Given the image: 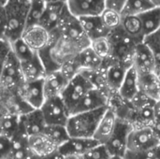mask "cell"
Instances as JSON below:
<instances>
[{
  "label": "cell",
  "mask_w": 160,
  "mask_h": 159,
  "mask_svg": "<svg viewBox=\"0 0 160 159\" xmlns=\"http://www.w3.org/2000/svg\"><path fill=\"white\" fill-rule=\"evenodd\" d=\"M29 0H8L1 5V37L10 43L21 38L26 29Z\"/></svg>",
  "instance_id": "1"
},
{
  "label": "cell",
  "mask_w": 160,
  "mask_h": 159,
  "mask_svg": "<svg viewBox=\"0 0 160 159\" xmlns=\"http://www.w3.org/2000/svg\"><path fill=\"white\" fill-rule=\"evenodd\" d=\"M108 108L70 115L66 126L70 138L94 139L98 127Z\"/></svg>",
  "instance_id": "2"
},
{
  "label": "cell",
  "mask_w": 160,
  "mask_h": 159,
  "mask_svg": "<svg viewBox=\"0 0 160 159\" xmlns=\"http://www.w3.org/2000/svg\"><path fill=\"white\" fill-rule=\"evenodd\" d=\"M57 31L60 36L77 47L80 51L90 46L91 41L84 33L78 17L74 16L66 6Z\"/></svg>",
  "instance_id": "3"
},
{
  "label": "cell",
  "mask_w": 160,
  "mask_h": 159,
  "mask_svg": "<svg viewBox=\"0 0 160 159\" xmlns=\"http://www.w3.org/2000/svg\"><path fill=\"white\" fill-rule=\"evenodd\" d=\"M108 37L111 40L112 48V58L129 67H132L134 53L138 43L128 36L121 26L115 30H112Z\"/></svg>",
  "instance_id": "4"
},
{
  "label": "cell",
  "mask_w": 160,
  "mask_h": 159,
  "mask_svg": "<svg viewBox=\"0 0 160 159\" xmlns=\"http://www.w3.org/2000/svg\"><path fill=\"white\" fill-rule=\"evenodd\" d=\"M1 85L7 95L17 94L24 81L22 78L21 64L15 55L10 52L4 60H2Z\"/></svg>",
  "instance_id": "5"
},
{
  "label": "cell",
  "mask_w": 160,
  "mask_h": 159,
  "mask_svg": "<svg viewBox=\"0 0 160 159\" xmlns=\"http://www.w3.org/2000/svg\"><path fill=\"white\" fill-rule=\"evenodd\" d=\"M94 88L95 86L92 82L82 72L78 73L69 81L61 97L70 112V115L83 97Z\"/></svg>",
  "instance_id": "6"
},
{
  "label": "cell",
  "mask_w": 160,
  "mask_h": 159,
  "mask_svg": "<svg viewBox=\"0 0 160 159\" xmlns=\"http://www.w3.org/2000/svg\"><path fill=\"white\" fill-rule=\"evenodd\" d=\"M160 141L154 134L150 127H134L128 136V152L130 154H142L159 146Z\"/></svg>",
  "instance_id": "7"
},
{
  "label": "cell",
  "mask_w": 160,
  "mask_h": 159,
  "mask_svg": "<svg viewBox=\"0 0 160 159\" xmlns=\"http://www.w3.org/2000/svg\"><path fill=\"white\" fill-rule=\"evenodd\" d=\"M132 129L133 126L130 122L118 117L116 128L109 142L105 144L112 157H126L128 152V136Z\"/></svg>",
  "instance_id": "8"
},
{
  "label": "cell",
  "mask_w": 160,
  "mask_h": 159,
  "mask_svg": "<svg viewBox=\"0 0 160 159\" xmlns=\"http://www.w3.org/2000/svg\"><path fill=\"white\" fill-rule=\"evenodd\" d=\"M40 111L42 112L47 126L66 127L70 117V112L61 97L46 99Z\"/></svg>",
  "instance_id": "9"
},
{
  "label": "cell",
  "mask_w": 160,
  "mask_h": 159,
  "mask_svg": "<svg viewBox=\"0 0 160 159\" xmlns=\"http://www.w3.org/2000/svg\"><path fill=\"white\" fill-rule=\"evenodd\" d=\"M18 95L32 110H40L46 100L44 93V79L23 82L18 91Z\"/></svg>",
  "instance_id": "10"
},
{
  "label": "cell",
  "mask_w": 160,
  "mask_h": 159,
  "mask_svg": "<svg viewBox=\"0 0 160 159\" xmlns=\"http://www.w3.org/2000/svg\"><path fill=\"white\" fill-rule=\"evenodd\" d=\"M103 69L107 84L112 94H118V91L123 83L128 70L129 69V67L117 62L113 58H110L109 60L104 61Z\"/></svg>",
  "instance_id": "11"
},
{
  "label": "cell",
  "mask_w": 160,
  "mask_h": 159,
  "mask_svg": "<svg viewBox=\"0 0 160 159\" xmlns=\"http://www.w3.org/2000/svg\"><path fill=\"white\" fill-rule=\"evenodd\" d=\"M68 10L76 17L99 16L106 8V0H68Z\"/></svg>",
  "instance_id": "12"
},
{
  "label": "cell",
  "mask_w": 160,
  "mask_h": 159,
  "mask_svg": "<svg viewBox=\"0 0 160 159\" xmlns=\"http://www.w3.org/2000/svg\"><path fill=\"white\" fill-rule=\"evenodd\" d=\"M22 38L37 52L47 48L51 42V32L40 24L29 26L25 29Z\"/></svg>",
  "instance_id": "13"
},
{
  "label": "cell",
  "mask_w": 160,
  "mask_h": 159,
  "mask_svg": "<svg viewBox=\"0 0 160 159\" xmlns=\"http://www.w3.org/2000/svg\"><path fill=\"white\" fill-rule=\"evenodd\" d=\"M133 67L139 74L157 73L155 57L144 42L139 43L136 47L133 58Z\"/></svg>",
  "instance_id": "14"
},
{
  "label": "cell",
  "mask_w": 160,
  "mask_h": 159,
  "mask_svg": "<svg viewBox=\"0 0 160 159\" xmlns=\"http://www.w3.org/2000/svg\"><path fill=\"white\" fill-rule=\"evenodd\" d=\"M70 79L61 70L46 74L44 78V93L46 99L61 97Z\"/></svg>",
  "instance_id": "15"
},
{
  "label": "cell",
  "mask_w": 160,
  "mask_h": 159,
  "mask_svg": "<svg viewBox=\"0 0 160 159\" xmlns=\"http://www.w3.org/2000/svg\"><path fill=\"white\" fill-rule=\"evenodd\" d=\"M109 104L110 98L100 90L94 88L83 97V98L80 101V103L72 112L71 115L75 113L92 112L105 107H109Z\"/></svg>",
  "instance_id": "16"
},
{
  "label": "cell",
  "mask_w": 160,
  "mask_h": 159,
  "mask_svg": "<svg viewBox=\"0 0 160 159\" xmlns=\"http://www.w3.org/2000/svg\"><path fill=\"white\" fill-rule=\"evenodd\" d=\"M117 122H118V116L116 112L113 111V109L109 107L98 127L94 139L99 144L105 145L112 136L116 128Z\"/></svg>",
  "instance_id": "17"
},
{
  "label": "cell",
  "mask_w": 160,
  "mask_h": 159,
  "mask_svg": "<svg viewBox=\"0 0 160 159\" xmlns=\"http://www.w3.org/2000/svg\"><path fill=\"white\" fill-rule=\"evenodd\" d=\"M98 144L99 143L95 139L70 138L58 151L63 157L67 156H83Z\"/></svg>",
  "instance_id": "18"
},
{
  "label": "cell",
  "mask_w": 160,
  "mask_h": 159,
  "mask_svg": "<svg viewBox=\"0 0 160 159\" xmlns=\"http://www.w3.org/2000/svg\"><path fill=\"white\" fill-rule=\"evenodd\" d=\"M84 33L90 41L99 37H108L111 31L105 26L100 15L99 16H85L79 18Z\"/></svg>",
  "instance_id": "19"
},
{
  "label": "cell",
  "mask_w": 160,
  "mask_h": 159,
  "mask_svg": "<svg viewBox=\"0 0 160 159\" xmlns=\"http://www.w3.org/2000/svg\"><path fill=\"white\" fill-rule=\"evenodd\" d=\"M140 93L139 74L132 66L127 72L123 83L118 91L119 97L127 103H130Z\"/></svg>",
  "instance_id": "20"
},
{
  "label": "cell",
  "mask_w": 160,
  "mask_h": 159,
  "mask_svg": "<svg viewBox=\"0 0 160 159\" xmlns=\"http://www.w3.org/2000/svg\"><path fill=\"white\" fill-rule=\"evenodd\" d=\"M21 123L29 137L43 134L47 124L40 110H32L21 115Z\"/></svg>",
  "instance_id": "21"
},
{
  "label": "cell",
  "mask_w": 160,
  "mask_h": 159,
  "mask_svg": "<svg viewBox=\"0 0 160 159\" xmlns=\"http://www.w3.org/2000/svg\"><path fill=\"white\" fill-rule=\"evenodd\" d=\"M66 6L67 3L62 2L47 3L46 9L39 24L46 28L49 32H52L57 29Z\"/></svg>",
  "instance_id": "22"
},
{
  "label": "cell",
  "mask_w": 160,
  "mask_h": 159,
  "mask_svg": "<svg viewBox=\"0 0 160 159\" xmlns=\"http://www.w3.org/2000/svg\"><path fill=\"white\" fill-rule=\"evenodd\" d=\"M20 64L24 82L44 79L47 74L45 67L39 57L38 52L32 59Z\"/></svg>",
  "instance_id": "23"
},
{
  "label": "cell",
  "mask_w": 160,
  "mask_h": 159,
  "mask_svg": "<svg viewBox=\"0 0 160 159\" xmlns=\"http://www.w3.org/2000/svg\"><path fill=\"white\" fill-rule=\"evenodd\" d=\"M139 86L141 93L155 101L158 100L160 94V78L158 74H139Z\"/></svg>",
  "instance_id": "24"
},
{
  "label": "cell",
  "mask_w": 160,
  "mask_h": 159,
  "mask_svg": "<svg viewBox=\"0 0 160 159\" xmlns=\"http://www.w3.org/2000/svg\"><path fill=\"white\" fill-rule=\"evenodd\" d=\"M121 28L136 43L143 42L145 35L140 16H123Z\"/></svg>",
  "instance_id": "25"
},
{
  "label": "cell",
  "mask_w": 160,
  "mask_h": 159,
  "mask_svg": "<svg viewBox=\"0 0 160 159\" xmlns=\"http://www.w3.org/2000/svg\"><path fill=\"white\" fill-rule=\"evenodd\" d=\"M77 61L82 70L97 71L103 67L104 61L94 52L91 46L82 50L77 55Z\"/></svg>",
  "instance_id": "26"
},
{
  "label": "cell",
  "mask_w": 160,
  "mask_h": 159,
  "mask_svg": "<svg viewBox=\"0 0 160 159\" xmlns=\"http://www.w3.org/2000/svg\"><path fill=\"white\" fill-rule=\"evenodd\" d=\"M29 148L38 157H43L58 151V148L55 147L44 134L29 137Z\"/></svg>",
  "instance_id": "27"
},
{
  "label": "cell",
  "mask_w": 160,
  "mask_h": 159,
  "mask_svg": "<svg viewBox=\"0 0 160 159\" xmlns=\"http://www.w3.org/2000/svg\"><path fill=\"white\" fill-rule=\"evenodd\" d=\"M145 37L149 36L160 29V7L154 8L140 15Z\"/></svg>",
  "instance_id": "28"
},
{
  "label": "cell",
  "mask_w": 160,
  "mask_h": 159,
  "mask_svg": "<svg viewBox=\"0 0 160 159\" xmlns=\"http://www.w3.org/2000/svg\"><path fill=\"white\" fill-rule=\"evenodd\" d=\"M21 126V115L6 112L1 117V136L11 139L19 130Z\"/></svg>",
  "instance_id": "29"
},
{
  "label": "cell",
  "mask_w": 160,
  "mask_h": 159,
  "mask_svg": "<svg viewBox=\"0 0 160 159\" xmlns=\"http://www.w3.org/2000/svg\"><path fill=\"white\" fill-rule=\"evenodd\" d=\"M43 134L58 149L70 139L67 127L65 126H47Z\"/></svg>",
  "instance_id": "30"
},
{
  "label": "cell",
  "mask_w": 160,
  "mask_h": 159,
  "mask_svg": "<svg viewBox=\"0 0 160 159\" xmlns=\"http://www.w3.org/2000/svg\"><path fill=\"white\" fill-rule=\"evenodd\" d=\"M157 7L151 0H128L124 6L122 16H140Z\"/></svg>",
  "instance_id": "31"
},
{
  "label": "cell",
  "mask_w": 160,
  "mask_h": 159,
  "mask_svg": "<svg viewBox=\"0 0 160 159\" xmlns=\"http://www.w3.org/2000/svg\"><path fill=\"white\" fill-rule=\"evenodd\" d=\"M11 52L20 63L28 61L38 54L22 37L10 43Z\"/></svg>",
  "instance_id": "32"
},
{
  "label": "cell",
  "mask_w": 160,
  "mask_h": 159,
  "mask_svg": "<svg viewBox=\"0 0 160 159\" xmlns=\"http://www.w3.org/2000/svg\"><path fill=\"white\" fill-rule=\"evenodd\" d=\"M47 2L45 0H31L28 17H27V24L26 28L32 25L39 24L44 11L46 9Z\"/></svg>",
  "instance_id": "33"
},
{
  "label": "cell",
  "mask_w": 160,
  "mask_h": 159,
  "mask_svg": "<svg viewBox=\"0 0 160 159\" xmlns=\"http://www.w3.org/2000/svg\"><path fill=\"white\" fill-rule=\"evenodd\" d=\"M90 46L103 61H107L110 58H112V48L109 37H103L92 40Z\"/></svg>",
  "instance_id": "34"
},
{
  "label": "cell",
  "mask_w": 160,
  "mask_h": 159,
  "mask_svg": "<svg viewBox=\"0 0 160 159\" xmlns=\"http://www.w3.org/2000/svg\"><path fill=\"white\" fill-rule=\"evenodd\" d=\"M143 42L152 52L157 65V73H160V29L158 31L146 36Z\"/></svg>",
  "instance_id": "35"
},
{
  "label": "cell",
  "mask_w": 160,
  "mask_h": 159,
  "mask_svg": "<svg viewBox=\"0 0 160 159\" xmlns=\"http://www.w3.org/2000/svg\"><path fill=\"white\" fill-rule=\"evenodd\" d=\"M105 26L112 32V30H115L116 28L121 26L122 22V14L121 12L106 7L105 10L100 15Z\"/></svg>",
  "instance_id": "36"
},
{
  "label": "cell",
  "mask_w": 160,
  "mask_h": 159,
  "mask_svg": "<svg viewBox=\"0 0 160 159\" xmlns=\"http://www.w3.org/2000/svg\"><path fill=\"white\" fill-rule=\"evenodd\" d=\"M82 157L83 159H110L112 155L108 151L106 145L98 144L85 153Z\"/></svg>",
  "instance_id": "37"
},
{
  "label": "cell",
  "mask_w": 160,
  "mask_h": 159,
  "mask_svg": "<svg viewBox=\"0 0 160 159\" xmlns=\"http://www.w3.org/2000/svg\"><path fill=\"white\" fill-rule=\"evenodd\" d=\"M129 159H160V146L156 147L148 152L142 154H130L127 153L126 157Z\"/></svg>",
  "instance_id": "38"
},
{
  "label": "cell",
  "mask_w": 160,
  "mask_h": 159,
  "mask_svg": "<svg viewBox=\"0 0 160 159\" xmlns=\"http://www.w3.org/2000/svg\"><path fill=\"white\" fill-rule=\"evenodd\" d=\"M39 157H37L30 148L12 151L9 156L6 159H38Z\"/></svg>",
  "instance_id": "39"
},
{
  "label": "cell",
  "mask_w": 160,
  "mask_h": 159,
  "mask_svg": "<svg viewBox=\"0 0 160 159\" xmlns=\"http://www.w3.org/2000/svg\"><path fill=\"white\" fill-rule=\"evenodd\" d=\"M12 152L11 141L4 136H1V159H6Z\"/></svg>",
  "instance_id": "40"
},
{
  "label": "cell",
  "mask_w": 160,
  "mask_h": 159,
  "mask_svg": "<svg viewBox=\"0 0 160 159\" xmlns=\"http://www.w3.org/2000/svg\"><path fill=\"white\" fill-rule=\"evenodd\" d=\"M127 1L128 0H106V7L121 12Z\"/></svg>",
  "instance_id": "41"
},
{
  "label": "cell",
  "mask_w": 160,
  "mask_h": 159,
  "mask_svg": "<svg viewBox=\"0 0 160 159\" xmlns=\"http://www.w3.org/2000/svg\"><path fill=\"white\" fill-rule=\"evenodd\" d=\"M150 127H151V129L153 130L154 134L157 136V138L160 141V120L155 119L154 122L151 124Z\"/></svg>",
  "instance_id": "42"
},
{
  "label": "cell",
  "mask_w": 160,
  "mask_h": 159,
  "mask_svg": "<svg viewBox=\"0 0 160 159\" xmlns=\"http://www.w3.org/2000/svg\"><path fill=\"white\" fill-rule=\"evenodd\" d=\"M38 159H64V157H62V155L59 153V151L52 154V155H49V156H46V157H39Z\"/></svg>",
  "instance_id": "43"
},
{
  "label": "cell",
  "mask_w": 160,
  "mask_h": 159,
  "mask_svg": "<svg viewBox=\"0 0 160 159\" xmlns=\"http://www.w3.org/2000/svg\"><path fill=\"white\" fill-rule=\"evenodd\" d=\"M154 112H155V119L160 120V101H157L155 103Z\"/></svg>",
  "instance_id": "44"
},
{
  "label": "cell",
  "mask_w": 160,
  "mask_h": 159,
  "mask_svg": "<svg viewBox=\"0 0 160 159\" xmlns=\"http://www.w3.org/2000/svg\"><path fill=\"white\" fill-rule=\"evenodd\" d=\"M64 159H83L82 156H67L64 157Z\"/></svg>",
  "instance_id": "45"
},
{
  "label": "cell",
  "mask_w": 160,
  "mask_h": 159,
  "mask_svg": "<svg viewBox=\"0 0 160 159\" xmlns=\"http://www.w3.org/2000/svg\"><path fill=\"white\" fill-rule=\"evenodd\" d=\"M47 3H50V2H62V3H67L68 0H45Z\"/></svg>",
  "instance_id": "46"
},
{
  "label": "cell",
  "mask_w": 160,
  "mask_h": 159,
  "mask_svg": "<svg viewBox=\"0 0 160 159\" xmlns=\"http://www.w3.org/2000/svg\"><path fill=\"white\" fill-rule=\"evenodd\" d=\"M157 7H160V0H151Z\"/></svg>",
  "instance_id": "47"
},
{
  "label": "cell",
  "mask_w": 160,
  "mask_h": 159,
  "mask_svg": "<svg viewBox=\"0 0 160 159\" xmlns=\"http://www.w3.org/2000/svg\"><path fill=\"white\" fill-rule=\"evenodd\" d=\"M110 159H126L125 157H112Z\"/></svg>",
  "instance_id": "48"
},
{
  "label": "cell",
  "mask_w": 160,
  "mask_h": 159,
  "mask_svg": "<svg viewBox=\"0 0 160 159\" xmlns=\"http://www.w3.org/2000/svg\"><path fill=\"white\" fill-rule=\"evenodd\" d=\"M158 101H160V94H159V98H158Z\"/></svg>",
  "instance_id": "49"
},
{
  "label": "cell",
  "mask_w": 160,
  "mask_h": 159,
  "mask_svg": "<svg viewBox=\"0 0 160 159\" xmlns=\"http://www.w3.org/2000/svg\"><path fill=\"white\" fill-rule=\"evenodd\" d=\"M158 76H159V78H160V73H159V74H158Z\"/></svg>",
  "instance_id": "50"
},
{
  "label": "cell",
  "mask_w": 160,
  "mask_h": 159,
  "mask_svg": "<svg viewBox=\"0 0 160 159\" xmlns=\"http://www.w3.org/2000/svg\"><path fill=\"white\" fill-rule=\"evenodd\" d=\"M125 158H126V159H129V158H127V157H125Z\"/></svg>",
  "instance_id": "51"
},
{
  "label": "cell",
  "mask_w": 160,
  "mask_h": 159,
  "mask_svg": "<svg viewBox=\"0 0 160 159\" xmlns=\"http://www.w3.org/2000/svg\"><path fill=\"white\" fill-rule=\"evenodd\" d=\"M159 146H160V144H159Z\"/></svg>",
  "instance_id": "52"
}]
</instances>
